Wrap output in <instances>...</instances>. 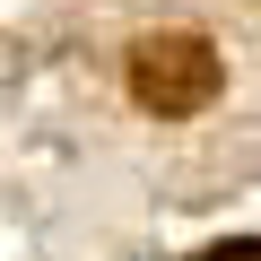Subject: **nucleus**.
<instances>
[{"label": "nucleus", "instance_id": "nucleus-1", "mask_svg": "<svg viewBox=\"0 0 261 261\" xmlns=\"http://www.w3.org/2000/svg\"><path fill=\"white\" fill-rule=\"evenodd\" d=\"M130 96L148 113H200L218 96V53L200 35H148L130 53Z\"/></svg>", "mask_w": 261, "mask_h": 261}, {"label": "nucleus", "instance_id": "nucleus-2", "mask_svg": "<svg viewBox=\"0 0 261 261\" xmlns=\"http://www.w3.org/2000/svg\"><path fill=\"white\" fill-rule=\"evenodd\" d=\"M209 261H261V244H218Z\"/></svg>", "mask_w": 261, "mask_h": 261}]
</instances>
